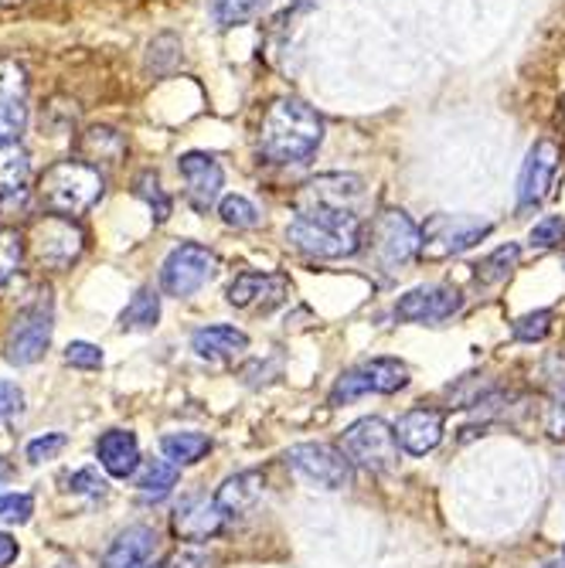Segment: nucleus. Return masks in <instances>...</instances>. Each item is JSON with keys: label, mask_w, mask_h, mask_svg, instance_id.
<instances>
[{"label": "nucleus", "mask_w": 565, "mask_h": 568, "mask_svg": "<svg viewBox=\"0 0 565 568\" xmlns=\"http://www.w3.org/2000/svg\"><path fill=\"white\" fill-rule=\"evenodd\" d=\"M324 140V120L300 99H276L260 126V153L270 164H306Z\"/></svg>", "instance_id": "obj_1"}, {"label": "nucleus", "mask_w": 565, "mask_h": 568, "mask_svg": "<svg viewBox=\"0 0 565 568\" xmlns=\"http://www.w3.org/2000/svg\"><path fill=\"white\" fill-rule=\"evenodd\" d=\"M293 248L314 260H347L365 245V225L357 212L334 209H296V219L286 229Z\"/></svg>", "instance_id": "obj_2"}, {"label": "nucleus", "mask_w": 565, "mask_h": 568, "mask_svg": "<svg viewBox=\"0 0 565 568\" xmlns=\"http://www.w3.org/2000/svg\"><path fill=\"white\" fill-rule=\"evenodd\" d=\"M102 187H107V181H102L99 168H92L85 161H59L41 174L38 201L44 212L69 219V215L89 212L102 197Z\"/></svg>", "instance_id": "obj_3"}, {"label": "nucleus", "mask_w": 565, "mask_h": 568, "mask_svg": "<svg viewBox=\"0 0 565 568\" xmlns=\"http://www.w3.org/2000/svg\"><path fill=\"white\" fill-rule=\"evenodd\" d=\"M365 248L385 276H395L423 252V229L402 209H385L365 229Z\"/></svg>", "instance_id": "obj_4"}, {"label": "nucleus", "mask_w": 565, "mask_h": 568, "mask_svg": "<svg viewBox=\"0 0 565 568\" xmlns=\"http://www.w3.org/2000/svg\"><path fill=\"white\" fill-rule=\"evenodd\" d=\"M31 260L38 266H48V270H69L79 255H82V245H85V235L82 229L65 219V215H44L38 222H31L28 229V239H24Z\"/></svg>", "instance_id": "obj_5"}, {"label": "nucleus", "mask_w": 565, "mask_h": 568, "mask_svg": "<svg viewBox=\"0 0 565 568\" xmlns=\"http://www.w3.org/2000/svg\"><path fill=\"white\" fill-rule=\"evenodd\" d=\"M341 449L351 459V467H362V470H372V474L392 470L395 459H398L395 429L389 423L375 419V416L351 423L344 429V436H341Z\"/></svg>", "instance_id": "obj_6"}, {"label": "nucleus", "mask_w": 565, "mask_h": 568, "mask_svg": "<svg viewBox=\"0 0 565 568\" xmlns=\"http://www.w3.org/2000/svg\"><path fill=\"white\" fill-rule=\"evenodd\" d=\"M405 385H408V368L398 357H372L337 378V385L331 388V405L341 408L362 395H395Z\"/></svg>", "instance_id": "obj_7"}, {"label": "nucleus", "mask_w": 565, "mask_h": 568, "mask_svg": "<svg viewBox=\"0 0 565 568\" xmlns=\"http://www.w3.org/2000/svg\"><path fill=\"white\" fill-rule=\"evenodd\" d=\"M219 270V260L212 248H204L198 242H181L168 252V260L161 266V286L168 296L184 300L194 296L201 286H209Z\"/></svg>", "instance_id": "obj_8"}, {"label": "nucleus", "mask_w": 565, "mask_h": 568, "mask_svg": "<svg viewBox=\"0 0 565 568\" xmlns=\"http://www.w3.org/2000/svg\"><path fill=\"white\" fill-rule=\"evenodd\" d=\"M420 229H423V252H420L423 260H450V255L474 248L494 232L491 222L471 215H433Z\"/></svg>", "instance_id": "obj_9"}, {"label": "nucleus", "mask_w": 565, "mask_h": 568, "mask_svg": "<svg viewBox=\"0 0 565 568\" xmlns=\"http://www.w3.org/2000/svg\"><path fill=\"white\" fill-rule=\"evenodd\" d=\"M290 470H296L306 484L321 490H341L351 484V459L341 446L331 443H300L286 453Z\"/></svg>", "instance_id": "obj_10"}, {"label": "nucleus", "mask_w": 565, "mask_h": 568, "mask_svg": "<svg viewBox=\"0 0 565 568\" xmlns=\"http://www.w3.org/2000/svg\"><path fill=\"white\" fill-rule=\"evenodd\" d=\"M365 201V181L357 174H321L306 181L296 197L293 209H334V212H357Z\"/></svg>", "instance_id": "obj_11"}, {"label": "nucleus", "mask_w": 565, "mask_h": 568, "mask_svg": "<svg viewBox=\"0 0 565 568\" xmlns=\"http://www.w3.org/2000/svg\"><path fill=\"white\" fill-rule=\"evenodd\" d=\"M48 344H51V306L48 300H41L14 317V327L4 344V357L11 365H34L48 351Z\"/></svg>", "instance_id": "obj_12"}, {"label": "nucleus", "mask_w": 565, "mask_h": 568, "mask_svg": "<svg viewBox=\"0 0 565 568\" xmlns=\"http://www.w3.org/2000/svg\"><path fill=\"white\" fill-rule=\"evenodd\" d=\"M558 168H562V146L552 136L538 140L528 150V161H525L522 178H518V209L522 212L538 209V204L552 194V184L558 178Z\"/></svg>", "instance_id": "obj_13"}, {"label": "nucleus", "mask_w": 565, "mask_h": 568, "mask_svg": "<svg viewBox=\"0 0 565 568\" xmlns=\"http://www.w3.org/2000/svg\"><path fill=\"white\" fill-rule=\"evenodd\" d=\"M178 174L184 181V197H188V204H191L194 212L204 215L222 197L225 171H222V164L212 158V153H201V150L181 153V158H178Z\"/></svg>", "instance_id": "obj_14"}, {"label": "nucleus", "mask_w": 565, "mask_h": 568, "mask_svg": "<svg viewBox=\"0 0 565 568\" xmlns=\"http://www.w3.org/2000/svg\"><path fill=\"white\" fill-rule=\"evenodd\" d=\"M460 306H464L460 290L446 286V283H436V286L408 290L395 303V317L405 321V324H443V321H450L456 314Z\"/></svg>", "instance_id": "obj_15"}, {"label": "nucleus", "mask_w": 565, "mask_h": 568, "mask_svg": "<svg viewBox=\"0 0 565 568\" xmlns=\"http://www.w3.org/2000/svg\"><path fill=\"white\" fill-rule=\"evenodd\" d=\"M229 303L249 314H270L290 300V280L280 273H239L229 283Z\"/></svg>", "instance_id": "obj_16"}, {"label": "nucleus", "mask_w": 565, "mask_h": 568, "mask_svg": "<svg viewBox=\"0 0 565 568\" xmlns=\"http://www.w3.org/2000/svg\"><path fill=\"white\" fill-rule=\"evenodd\" d=\"M28 126V75L18 62L0 59V146L18 143Z\"/></svg>", "instance_id": "obj_17"}, {"label": "nucleus", "mask_w": 565, "mask_h": 568, "mask_svg": "<svg viewBox=\"0 0 565 568\" xmlns=\"http://www.w3.org/2000/svg\"><path fill=\"white\" fill-rule=\"evenodd\" d=\"M102 568H158V531L147 525H133L117 535Z\"/></svg>", "instance_id": "obj_18"}, {"label": "nucleus", "mask_w": 565, "mask_h": 568, "mask_svg": "<svg viewBox=\"0 0 565 568\" xmlns=\"http://www.w3.org/2000/svg\"><path fill=\"white\" fill-rule=\"evenodd\" d=\"M395 439L408 456H426L443 439V412L440 408H408L395 423Z\"/></svg>", "instance_id": "obj_19"}, {"label": "nucleus", "mask_w": 565, "mask_h": 568, "mask_svg": "<svg viewBox=\"0 0 565 568\" xmlns=\"http://www.w3.org/2000/svg\"><path fill=\"white\" fill-rule=\"evenodd\" d=\"M229 514L219 507V500L212 497H191L188 504L178 507L174 514V535L184 541H209L225 528Z\"/></svg>", "instance_id": "obj_20"}, {"label": "nucleus", "mask_w": 565, "mask_h": 568, "mask_svg": "<svg viewBox=\"0 0 565 568\" xmlns=\"http://www.w3.org/2000/svg\"><path fill=\"white\" fill-rule=\"evenodd\" d=\"M95 456L102 463V470L110 477H130L140 463V446H137V436L127 433V429H110L95 443Z\"/></svg>", "instance_id": "obj_21"}, {"label": "nucleus", "mask_w": 565, "mask_h": 568, "mask_svg": "<svg viewBox=\"0 0 565 568\" xmlns=\"http://www.w3.org/2000/svg\"><path fill=\"white\" fill-rule=\"evenodd\" d=\"M191 347H194V354L204 357V361H229V357H239V354L249 347V337H245V331H239V327L212 324V327L194 331Z\"/></svg>", "instance_id": "obj_22"}, {"label": "nucleus", "mask_w": 565, "mask_h": 568, "mask_svg": "<svg viewBox=\"0 0 565 568\" xmlns=\"http://www.w3.org/2000/svg\"><path fill=\"white\" fill-rule=\"evenodd\" d=\"M263 490H266L263 470H245V474L229 477V480L219 487L215 500H219V507L229 514V518H232V514H245V510H252L255 504H260Z\"/></svg>", "instance_id": "obj_23"}, {"label": "nucleus", "mask_w": 565, "mask_h": 568, "mask_svg": "<svg viewBox=\"0 0 565 568\" xmlns=\"http://www.w3.org/2000/svg\"><path fill=\"white\" fill-rule=\"evenodd\" d=\"M79 153H82V161L92 164V168H99V164L113 168V164L123 161L127 143L113 126H92V130H85V136L79 143Z\"/></svg>", "instance_id": "obj_24"}, {"label": "nucleus", "mask_w": 565, "mask_h": 568, "mask_svg": "<svg viewBox=\"0 0 565 568\" xmlns=\"http://www.w3.org/2000/svg\"><path fill=\"white\" fill-rule=\"evenodd\" d=\"M28 174H31L28 150H21L18 143L0 146V197L18 194L28 184Z\"/></svg>", "instance_id": "obj_25"}, {"label": "nucleus", "mask_w": 565, "mask_h": 568, "mask_svg": "<svg viewBox=\"0 0 565 568\" xmlns=\"http://www.w3.org/2000/svg\"><path fill=\"white\" fill-rule=\"evenodd\" d=\"M158 321H161V296H158V290L143 286V290H137V296L127 303L123 317H120V327H123V331H150Z\"/></svg>", "instance_id": "obj_26"}, {"label": "nucleus", "mask_w": 565, "mask_h": 568, "mask_svg": "<svg viewBox=\"0 0 565 568\" xmlns=\"http://www.w3.org/2000/svg\"><path fill=\"white\" fill-rule=\"evenodd\" d=\"M270 8V0H209V14L219 28H239L255 21Z\"/></svg>", "instance_id": "obj_27"}, {"label": "nucleus", "mask_w": 565, "mask_h": 568, "mask_svg": "<svg viewBox=\"0 0 565 568\" xmlns=\"http://www.w3.org/2000/svg\"><path fill=\"white\" fill-rule=\"evenodd\" d=\"M518 260H522V248L515 242H507V245L494 248L481 266H474L477 270L474 276H477L481 286H497V283H504L511 273L518 270Z\"/></svg>", "instance_id": "obj_28"}, {"label": "nucleus", "mask_w": 565, "mask_h": 568, "mask_svg": "<svg viewBox=\"0 0 565 568\" xmlns=\"http://www.w3.org/2000/svg\"><path fill=\"white\" fill-rule=\"evenodd\" d=\"M161 449L171 463H178V467H191V463H198L212 449V439L204 433H171L161 439Z\"/></svg>", "instance_id": "obj_29"}, {"label": "nucleus", "mask_w": 565, "mask_h": 568, "mask_svg": "<svg viewBox=\"0 0 565 568\" xmlns=\"http://www.w3.org/2000/svg\"><path fill=\"white\" fill-rule=\"evenodd\" d=\"M137 487L147 497H164L171 494V487H178V463L171 459H147L140 474H137Z\"/></svg>", "instance_id": "obj_30"}, {"label": "nucleus", "mask_w": 565, "mask_h": 568, "mask_svg": "<svg viewBox=\"0 0 565 568\" xmlns=\"http://www.w3.org/2000/svg\"><path fill=\"white\" fill-rule=\"evenodd\" d=\"M219 215H222V222H225L229 229H235V232L255 229V225L263 222L260 209H255V204H252L249 197H242V194H225L222 204H219Z\"/></svg>", "instance_id": "obj_31"}, {"label": "nucleus", "mask_w": 565, "mask_h": 568, "mask_svg": "<svg viewBox=\"0 0 565 568\" xmlns=\"http://www.w3.org/2000/svg\"><path fill=\"white\" fill-rule=\"evenodd\" d=\"M133 194H137V197H143V201L150 204L153 219H158V222H168V215H171V197L164 194V187H161V178H158V174H153V171H143V174L133 181Z\"/></svg>", "instance_id": "obj_32"}, {"label": "nucleus", "mask_w": 565, "mask_h": 568, "mask_svg": "<svg viewBox=\"0 0 565 568\" xmlns=\"http://www.w3.org/2000/svg\"><path fill=\"white\" fill-rule=\"evenodd\" d=\"M178 62H181V41H178L174 34H158V38L150 41V55H147V69H150V72L164 75V72H171Z\"/></svg>", "instance_id": "obj_33"}, {"label": "nucleus", "mask_w": 565, "mask_h": 568, "mask_svg": "<svg viewBox=\"0 0 565 568\" xmlns=\"http://www.w3.org/2000/svg\"><path fill=\"white\" fill-rule=\"evenodd\" d=\"M24 260V239L14 229H0V286H4Z\"/></svg>", "instance_id": "obj_34"}, {"label": "nucleus", "mask_w": 565, "mask_h": 568, "mask_svg": "<svg viewBox=\"0 0 565 568\" xmlns=\"http://www.w3.org/2000/svg\"><path fill=\"white\" fill-rule=\"evenodd\" d=\"M562 242H565V219H558V215L542 219V222L528 232V245L538 248V252L555 248V245H562Z\"/></svg>", "instance_id": "obj_35"}, {"label": "nucleus", "mask_w": 565, "mask_h": 568, "mask_svg": "<svg viewBox=\"0 0 565 568\" xmlns=\"http://www.w3.org/2000/svg\"><path fill=\"white\" fill-rule=\"evenodd\" d=\"M548 331H552V310H535V314L518 317L515 327H511V334L518 341H542Z\"/></svg>", "instance_id": "obj_36"}, {"label": "nucleus", "mask_w": 565, "mask_h": 568, "mask_svg": "<svg viewBox=\"0 0 565 568\" xmlns=\"http://www.w3.org/2000/svg\"><path fill=\"white\" fill-rule=\"evenodd\" d=\"M31 514H34V500L28 494L0 497V525H24Z\"/></svg>", "instance_id": "obj_37"}, {"label": "nucleus", "mask_w": 565, "mask_h": 568, "mask_svg": "<svg viewBox=\"0 0 565 568\" xmlns=\"http://www.w3.org/2000/svg\"><path fill=\"white\" fill-rule=\"evenodd\" d=\"M65 361L72 368H82V372H95L102 365V351L95 344H85V341H72L65 347Z\"/></svg>", "instance_id": "obj_38"}, {"label": "nucleus", "mask_w": 565, "mask_h": 568, "mask_svg": "<svg viewBox=\"0 0 565 568\" xmlns=\"http://www.w3.org/2000/svg\"><path fill=\"white\" fill-rule=\"evenodd\" d=\"M62 449H65V436L62 433H48V436L28 443V459L31 463H44V459H51V456L62 453Z\"/></svg>", "instance_id": "obj_39"}, {"label": "nucleus", "mask_w": 565, "mask_h": 568, "mask_svg": "<svg viewBox=\"0 0 565 568\" xmlns=\"http://www.w3.org/2000/svg\"><path fill=\"white\" fill-rule=\"evenodd\" d=\"M21 405H24L21 388L11 385V382H0V426H4L8 419H14L18 412H21Z\"/></svg>", "instance_id": "obj_40"}, {"label": "nucleus", "mask_w": 565, "mask_h": 568, "mask_svg": "<svg viewBox=\"0 0 565 568\" xmlns=\"http://www.w3.org/2000/svg\"><path fill=\"white\" fill-rule=\"evenodd\" d=\"M72 487L75 490H82V494H92V497H99V494H107V480H102L92 467H85V470H79L75 477H72Z\"/></svg>", "instance_id": "obj_41"}, {"label": "nucleus", "mask_w": 565, "mask_h": 568, "mask_svg": "<svg viewBox=\"0 0 565 568\" xmlns=\"http://www.w3.org/2000/svg\"><path fill=\"white\" fill-rule=\"evenodd\" d=\"M168 568H212V561L204 558V555H198V551H181V555L171 558Z\"/></svg>", "instance_id": "obj_42"}, {"label": "nucleus", "mask_w": 565, "mask_h": 568, "mask_svg": "<svg viewBox=\"0 0 565 568\" xmlns=\"http://www.w3.org/2000/svg\"><path fill=\"white\" fill-rule=\"evenodd\" d=\"M18 558V541L11 538V535H4V531H0V568H4V565H11Z\"/></svg>", "instance_id": "obj_43"}, {"label": "nucleus", "mask_w": 565, "mask_h": 568, "mask_svg": "<svg viewBox=\"0 0 565 568\" xmlns=\"http://www.w3.org/2000/svg\"><path fill=\"white\" fill-rule=\"evenodd\" d=\"M545 568H565V558H555V561H548Z\"/></svg>", "instance_id": "obj_44"}, {"label": "nucleus", "mask_w": 565, "mask_h": 568, "mask_svg": "<svg viewBox=\"0 0 565 568\" xmlns=\"http://www.w3.org/2000/svg\"><path fill=\"white\" fill-rule=\"evenodd\" d=\"M8 474H11V470H8V467H0V480H4V477H8Z\"/></svg>", "instance_id": "obj_45"}, {"label": "nucleus", "mask_w": 565, "mask_h": 568, "mask_svg": "<svg viewBox=\"0 0 565 568\" xmlns=\"http://www.w3.org/2000/svg\"><path fill=\"white\" fill-rule=\"evenodd\" d=\"M293 4H296V8H303V4H311V0H293Z\"/></svg>", "instance_id": "obj_46"}, {"label": "nucleus", "mask_w": 565, "mask_h": 568, "mask_svg": "<svg viewBox=\"0 0 565 568\" xmlns=\"http://www.w3.org/2000/svg\"><path fill=\"white\" fill-rule=\"evenodd\" d=\"M0 4H21V0H0Z\"/></svg>", "instance_id": "obj_47"}, {"label": "nucleus", "mask_w": 565, "mask_h": 568, "mask_svg": "<svg viewBox=\"0 0 565 568\" xmlns=\"http://www.w3.org/2000/svg\"><path fill=\"white\" fill-rule=\"evenodd\" d=\"M562 123H565V95H562Z\"/></svg>", "instance_id": "obj_48"}, {"label": "nucleus", "mask_w": 565, "mask_h": 568, "mask_svg": "<svg viewBox=\"0 0 565 568\" xmlns=\"http://www.w3.org/2000/svg\"><path fill=\"white\" fill-rule=\"evenodd\" d=\"M562 558H565V551H562Z\"/></svg>", "instance_id": "obj_49"}]
</instances>
